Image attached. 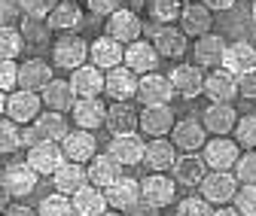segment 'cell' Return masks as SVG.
Returning <instances> with one entry per match:
<instances>
[{
	"label": "cell",
	"mask_w": 256,
	"mask_h": 216,
	"mask_svg": "<svg viewBox=\"0 0 256 216\" xmlns=\"http://www.w3.org/2000/svg\"><path fill=\"white\" fill-rule=\"evenodd\" d=\"M198 189H202V198L208 204H229L235 189H238V180L232 177V171H208L198 183Z\"/></svg>",
	"instance_id": "cell-1"
},
{
	"label": "cell",
	"mask_w": 256,
	"mask_h": 216,
	"mask_svg": "<svg viewBox=\"0 0 256 216\" xmlns=\"http://www.w3.org/2000/svg\"><path fill=\"white\" fill-rule=\"evenodd\" d=\"M134 98L144 104V107H158V104H171L174 101V88L168 82V76L162 73H140L138 76V91Z\"/></svg>",
	"instance_id": "cell-2"
},
{
	"label": "cell",
	"mask_w": 256,
	"mask_h": 216,
	"mask_svg": "<svg viewBox=\"0 0 256 216\" xmlns=\"http://www.w3.org/2000/svg\"><path fill=\"white\" fill-rule=\"evenodd\" d=\"M37 180H40V174L30 171L28 162H16V165H10L4 174H0V186L10 192V198H28L37 189Z\"/></svg>",
	"instance_id": "cell-3"
},
{
	"label": "cell",
	"mask_w": 256,
	"mask_h": 216,
	"mask_svg": "<svg viewBox=\"0 0 256 216\" xmlns=\"http://www.w3.org/2000/svg\"><path fill=\"white\" fill-rule=\"evenodd\" d=\"M107 156L119 168H134V165H140V159H144V137H138V131L113 134V140L107 146Z\"/></svg>",
	"instance_id": "cell-4"
},
{
	"label": "cell",
	"mask_w": 256,
	"mask_h": 216,
	"mask_svg": "<svg viewBox=\"0 0 256 216\" xmlns=\"http://www.w3.org/2000/svg\"><path fill=\"white\" fill-rule=\"evenodd\" d=\"M52 58H55V64L64 67V70H74L80 64H86V58H88V43L80 37V34H64L55 40V49H52Z\"/></svg>",
	"instance_id": "cell-5"
},
{
	"label": "cell",
	"mask_w": 256,
	"mask_h": 216,
	"mask_svg": "<svg viewBox=\"0 0 256 216\" xmlns=\"http://www.w3.org/2000/svg\"><path fill=\"white\" fill-rule=\"evenodd\" d=\"M204 165H208V171H232V165H235V159L241 156V146L235 143V140H229V137H214V140H204Z\"/></svg>",
	"instance_id": "cell-6"
},
{
	"label": "cell",
	"mask_w": 256,
	"mask_h": 216,
	"mask_svg": "<svg viewBox=\"0 0 256 216\" xmlns=\"http://www.w3.org/2000/svg\"><path fill=\"white\" fill-rule=\"evenodd\" d=\"M61 162H64V152H61V143L55 140H37L28 146V165L40 177H52Z\"/></svg>",
	"instance_id": "cell-7"
},
{
	"label": "cell",
	"mask_w": 256,
	"mask_h": 216,
	"mask_svg": "<svg viewBox=\"0 0 256 216\" xmlns=\"http://www.w3.org/2000/svg\"><path fill=\"white\" fill-rule=\"evenodd\" d=\"M177 198V183L165 174H150L146 180H140V201L152 204V207H168Z\"/></svg>",
	"instance_id": "cell-8"
},
{
	"label": "cell",
	"mask_w": 256,
	"mask_h": 216,
	"mask_svg": "<svg viewBox=\"0 0 256 216\" xmlns=\"http://www.w3.org/2000/svg\"><path fill=\"white\" fill-rule=\"evenodd\" d=\"M40 107H43L40 95H37V91H24V88H16L12 95L6 98V104H4L6 116L16 122V125H30V122L37 119Z\"/></svg>",
	"instance_id": "cell-9"
},
{
	"label": "cell",
	"mask_w": 256,
	"mask_h": 216,
	"mask_svg": "<svg viewBox=\"0 0 256 216\" xmlns=\"http://www.w3.org/2000/svg\"><path fill=\"white\" fill-rule=\"evenodd\" d=\"M122 64L132 70V73H152L158 67V52L152 49V43L146 40H132L122 46Z\"/></svg>",
	"instance_id": "cell-10"
},
{
	"label": "cell",
	"mask_w": 256,
	"mask_h": 216,
	"mask_svg": "<svg viewBox=\"0 0 256 216\" xmlns=\"http://www.w3.org/2000/svg\"><path fill=\"white\" fill-rule=\"evenodd\" d=\"M171 143L174 149H183V152H198L208 140V131L198 119H174V125H171Z\"/></svg>",
	"instance_id": "cell-11"
},
{
	"label": "cell",
	"mask_w": 256,
	"mask_h": 216,
	"mask_svg": "<svg viewBox=\"0 0 256 216\" xmlns=\"http://www.w3.org/2000/svg\"><path fill=\"white\" fill-rule=\"evenodd\" d=\"M107 37H113L116 43H132V40H140V15L132 12V9H113L107 15Z\"/></svg>",
	"instance_id": "cell-12"
},
{
	"label": "cell",
	"mask_w": 256,
	"mask_h": 216,
	"mask_svg": "<svg viewBox=\"0 0 256 216\" xmlns=\"http://www.w3.org/2000/svg\"><path fill=\"white\" fill-rule=\"evenodd\" d=\"M104 198H107V207H113V210H132L140 201V180L125 177V174L116 177L104 189Z\"/></svg>",
	"instance_id": "cell-13"
},
{
	"label": "cell",
	"mask_w": 256,
	"mask_h": 216,
	"mask_svg": "<svg viewBox=\"0 0 256 216\" xmlns=\"http://www.w3.org/2000/svg\"><path fill=\"white\" fill-rule=\"evenodd\" d=\"M171 88H174V95L192 101V98H198L202 95V82H204V73L198 64H174L171 76H168Z\"/></svg>",
	"instance_id": "cell-14"
},
{
	"label": "cell",
	"mask_w": 256,
	"mask_h": 216,
	"mask_svg": "<svg viewBox=\"0 0 256 216\" xmlns=\"http://www.w3.org/2000/svg\"><path fill=\"white\" fill-rule=\"evenodd\" d=\"M202 91L214 101V104H232L238 98V85H235V73H229L226 67H216L214 73L204 76Z\"/></svg>",
	"instance_id": "cell-15"
},
{
	"label": "cell",
	"mask_w": 256,
	"mask_h": 216,
	"mask_svg": "<svg viewBox=\"0 0 256 216\" xmlns=\"http://www.w3.org/2000/svg\"><path fill=\"white\" fill-rule=\"evenodd\" d=\"M61 152H64V162H88L94 152H98V143H94V134L92 131H82V128H76V131H68L61 140Z\"/></svg>",
	"instance_id": "cell-16"
},
{
	"label": "cell",
	"mask_w": 256,
	"mask_h": 216,
	"mask_svg": "<svg viewBox=\"0 0 256 216\" xmlns=\"http://www.w3.org/2000/svg\"><path fill=\"white\" fill-rule=\"evenodd\" d=\"M70 88L76 98H101L104 95V70H98L94 64H80L70 73Z\"/></svg>",
	"instance_id": "cell-17"
},
{
	"label": "cell",
	"mask_w": 256,
	"mask_h": 216,
	"mask_svg": "<svg viewBox=\"0 0 256 216\" xmlns=\"http://www.w3.org/2000/svg\"><path fill=\"white\" fill-rule=\"evenodd\" d=\"M138 91V73H132L125 64H116L104 73V95L113 101H132Z\"/></svg>",
	"instance_id": "cell-18"
},
{
	"label": "cell",
	"mask_w": 256,
	"mask_h": 216,
	"mask_svg": "<svg viewBox=\"0 0 256 216\" xmlns=\"http://www.w3.org/2000/svg\"><path fill=\"white\" fill-rule=\"evenodd\" d=\"M174 125V110L171 104H158V107H144V113H138V128L146 137H165Z\"/></svg>",
	"instance_id": "cell-19"
},
{
	"label": "cell",
	"mask_w": 256,
	"mask_h": 216,
	"mask_svg": "<svg viewBox=\"0 0 256 216\" xmlns=\"http://www.w3.org/2000/svg\"><path fill=\"white\" fill-rule=\"evenodd\" d=\"M168 171H171V180L180 183V186H198L202 177L208 174V165L196 152H186V156H174Z\"/></svg>",
	"instance_id": "cell-20"
},
{
	"label": "cell",
	"mask_w": 256,
	"mask_h": 216,
	"mask_svg": "<svg viewBox=\"0 0 256 216\" xmlns=\"http://www.w3.org/2000/svg\"><path fill=\"white\" fill-rule=\"evenodd\" d=\"M49 79H52V64H46L43 58H28L24 64H18V73H16V85L24 91H37V95Z\"/></svg>",
	"instance_id": "cell-21"
},
{
	"label": "cell",
	"mask_w": 256,
	"mask_h": 216,
	"mask_svg": "<svg viewBox=\"0 0 256 216\" xmlns=\"http://www.w3.org/2000/svg\"><path fill=\"white\" fill-rule=\"evenodd\" d=\"M68 113L74 116L76 128H82V131H94V128H101V125H104V113H107V107H104L101 98H76L74 107H70Z\"/></svg>",
	"instance_id": "cell-22"
},
{
	"label": "cell",
	"mask_w": 256,
	"mask_h": 216,
	"mask_svg": "<svg viewBox=\"0 0 256 216\" xmlns=\"http://www.w3.org/2000/svg\"><path fill=\"white\" fill-rule=\"evenodd\" d=\"M174 156H177V149H174L171 140H165V137H152L150 143H144V159H140V165H146L150 174H165V171L171 168Z\"/></svg>",
	"instance_id": "cell-23"
},
{
	"label": "cell",
	"mask_w": 256,
	"mask_h": 216,
	"mask_svg": "<svg viewBox=\"0 0 256 216\" xmlns=\"http://www.w3.org/2000/svg\"><path fill=\"white\" fill-rule=\"evenodd\" d=\"M152 49L158 52V58H183L189 49V37L171 24H162L158 34L152 37Z\"/></svg>",
	"instance_id": "cell-24"
},
{
	"label": "cell",
	"mask_w": 256,
	"mask_h": 216,
	"mask_svg": "<svg viewBox=\"0 0 256 216\" xmlns=\"http://www.w3.org/2000/svg\"><path fill=\"white\" fill-rule=\"evenodd\" d=\"M70 207L76 216H101L107 210V198H104V189L92 186V183H86V186H80L74 195H70Z\"/></svg>",
	"instance_id": "cell-25"
},
{
	"label": "cell",
	"mask_w": 256,
	"mask_h": 216,
	"mask_svg": "<svg viewBox=\"0 0 256 216\" xmlns=\"http://www.w3.org/2000/svg\"><path fill=\"white\" fill-rule=\"evenodd\" d=\"M222 52H226V40H222L220 34H202L196 37V46H192V55H196V64L204 67H220L222 64Z\"/></svg>",
	"instance_id": "cell-26"
},
{
	"label": "cell",
	"mask_w": 256,
	"mask_h": 216,
	"mask_svg": "<svg viewBox=\"0 0 256 216\" xmlns=\"http://www.w3.org/2000/svg\"><path fill=\"white\" fill-rule=\"evenodd\" d=\"M104 125L110 134L138 131V110L132 107V101H113V107H107L104 113Z\"/></svg>",
	"instance_id": "cell-27"
},
{
	"label": "cell",
	"mask_w": 256,
	"mask_h": 216,
	"mask_svg": "<svg viewBox=\"0 0 256 216\" xmlns=\"http://www.w3.org/2000/svg\"><path fill=\"white\" fill-rule=\"evenodd\" d=\"M40 101H43V107H49V110H55V113H68V110L74 107L76 95H74V88H70L68 79H55V76H52V79L43 85V91H40Z\"/></svg>",
	"instance_id": "cell-28"
},
{
	"label": "cell",
	"mask_w": 256,
	"mask_h": 216,
	"mask_svg": "<svg viewBox=\"0 0 256 216\" xmlns=\"http://www.w3.org/2000/svg\"><path fill=\"white\" fill-rule=\"evenodd\" d=\"M214 24V12L204 6V3H186L183 12H180V30L186 37H202L208 34Z\"/></svg>",
	"instance_id": "cell-29"
},
{
	"label": "cell",
	"mask_w": 256,
	"mask_h": 216,
	"mask_svg": "<svg viewBox=\"0 0 256 216\" xmlns=\"http://www.w3.org/2000/svg\"><path fill=\"white\" fill-rule=\"evenodd\" d=\"M86 177L92 186H98V189H107L110 183L116 177H122V168L107 156V152H94V156L88 159V168H86Z\"/></svg>",
	"instance_id": "cell-30"
},
{
	"label": "cell",
	"mask_w": 256,
	"mask_h": 216,
	"mask_svg": "<svg viewBox=\"0 0 256 216\" xmlns=\"http://www.w3.org/2000/svg\"><path fill=\"white\" fill-rule=\"evenodd\" d=\"M30 131H34V140H61L64 134H68V119H64V113H37V119L30 122Z\"/></svg>",
	"instance_id": "cell-31"
},
{
	"label": "cell",
	"mask_w": 256,
	"mask_h": 216,
	"mask_svg": "<svg viewBox=\"0 0 256 216\" xmlns=\"http://www.w3.org/2000/svg\"><path fill=\"white\" fill-rule=\"evenodd\" d=\"M235 119H238V110L232 104H210L202 116V125H204V131L220 137V134H229L235 128Z\"/></svg>",
	"instance_id": "cell-32"
},
{
	"label": "cell",
	"mask_w": 256,
	"mask_h": 216,
	"mask_svg": "<svg viewBox=\"0 0 256 216\" xmlns=\"http://www.w3.org/2000/svg\"><path fill=\"white\" fill-rule=\"evenodd\" d=\"M222 64H226L229 73H247V70H256V49L244 40L238 43H229L226 52H222Z\"/></svg>",
	"instance_id": "cell-33"
},
{
	"label": "cell",
	"mask_w": 256,
	"mask_h": 216,
	"mask_svg": "<svg viewBox=\"0 0 256 216\" xmlns=\"http://www.w3.org/2000/svg\"><path fill=\"white\" fill-rule=\"evenodd\" d=\"M46 24L52 27V30H76L80 24H82V9H80V3H74V0H55V6L49 9V15H46Z\"/></svg>",
	"instance_id": "cell-34"
},
{
	"label": "cell",
	"mask_w": 256,
	"mask_h": 216,
	"mask_svg": "<svg viewBox=\"0 0 256 216\" xmlns=\"http://www.w3.org/2000/svg\"><path fill=\"white\" fill-rule=\"evenodd\" d=\"M88 58L98 70H110V67L122 64V43H116L113 37H98L88 46Z\"/></svg>",
	"instance_id": "cell-35"
},
{
	"label": "cell",
	"mask_w": 256,
	"mask_h": 216,
	"mask_svg": "<svg viewBox=\"0 0 256 216\" xmlns=\"http://www.w3.org/2000/svg\"><path fill=\"white\" fill-rule=\"evenodd\" d=\"M52 177H55V192H61V195H74L80 186H86V183H88L86 168L80 162H61Z\"/></svg>",
	"instance_id": "cell-36"
},
{
	"label": "cell",
	"mask_w": 256,
	"mask_h": 216,
	"mask_svg": "<svg viewBox=\"0 0 256 216\" xmlns=\"http://www.w3.org/2000/svg\"><path fill=\"white\" fill-rule=\"evenodd\" d=\"M22 40H30L34 46H46L49 37H52V27L46 24V18H34V15H24L22 18V27H18Z\"/></svg>",
	"instance_id": "cell-37"
},
{
	"label": "cell",
	"mask_w": 256,
	"mask_h": 216,
	"mask_svg": "<svg viewBox=\"0 0 256 216\" xmlns=\"http://www.w3.org/2000/svg\"><path fill=\"white\" fill-rule=\"evenodd\" d=\"M24 49L18 27H0V61H16Z\"/></svg>",
	"instance_id": "cell-38"
},
{
	"label": "cell",
	"mask_w": 256,
	"mask_h": 216,
	"mask_svg": "<svg viewBox=\"0 0 256 216\" xmlns=\"http://www.w3.org/2000/svg\"><path fill=\"white\" fill-rule=\"evenodd\" d=\"M183 6H186V0H152V3H150V12H152V18H156L158 24H171V21L180 18Z\"/></svg>",
	"instance_id": "cell-39"
},
{
	"label": "cell",
	"mask_w": 256,
	"mask_h": 216,
	"mask_svg": "<svg viewBox=\"0 0 256 216\" xmlns=\"http://www.w3.org/2000/svg\"><path fill=\"white\" fill-rule=\"evenodd\" d=\"M232 131H235V143H238L241 149H253V146H256V116H253V113L238 116Z\"/></svg>",
	"instance_id": "cell-40"
},
{
	"label": "cell",
	"mask_w": 256,
	"mask_h": 216,
	"mask_svg": "<svg viewBox=\"0 0 256 216\" xmlns=\"http://www.w3.org/2000/svg\"><path fill=\"white\" fill-rule=\"evenodd\" d=\"M232 207L241 216H256V186L253 183H238V189L232 195Z\"/></svg>",
	"instance_id": "cell-41"
},
{
	"label": "cell",
	"mask_w": 256,
	"mask_h": 216,
	"mask_svg": "<svg viewBox=\"0 0 256 216\" xmlns=\"http://www.w3.org/2000/svg\"><path fill=\"white\" fill-rule=\"evenodd\" d=\"M37 210H40L37 216H74V207H70V195H61V192H55V195L43 198Z\"/></svg>",
	"instance_id": "cell-42"
},
{
	"label": "cell",
	"mask_w": 256,
	"mask_h": 216,
	"mask_svg": "<svg viewBox=\"0 0 256 216\" xmlns=\"http://www.w3.org/2000/svg\"><path fill=\"white\" fill-rule=\"evenodd\" d=\"M232 177H235L238 183H256V152H253V149H247L244 156L235 159Z\"/></svg>",
	"instance_id": "cell-43"
},
{
	"label": "cell",
	"mask_w": 256,
	"mask_h": 216,
	"mask_svg": "<svg viewBox=\"0 0 256 216\" xmlns=\"http://www.w3.org/2000/svg\"><path fill=\"white\" fill-rule=\"evenodd\" d=\"M18 125L12 119H0V152H16V149H22V143H18Z\"/></svg>",
	"instance_id": "cell-44"
},
{
	"label": "cell",
	"mask_w": 256,
	"mask_h": 216,
	"mask_svg": "<svg viewBox=\"0 0 256 216\" xmlns=\"http://www.w3.org/2000/svg\"><path fill=\"white\" fill-rule=\"evenodd\" d=\"M214 204H208L202 195H192V198H183L177 204V216H210Z\"/></svg>",
	"instance_id": "cell-45"
},
{
	"label": "cell",
	"mask_w": 256,
	"mask_h": 216,
	"mask_svg": "<svg viewBox=\"0 0 256 216\" xmlns=\"http://www.w3.org/2000/svg\"><path fill=\"white\" fill-rule=\"evenodd\" d=\"M18 6L24 15H34V18H46L49 9L55 6V0H18Z\"/></svg>",
	"instance_id": "cell-46"
},
{
	"label": "cell",
	"mask_w": 256,
	"mask_h": 216,
	"mask_svg": "<svg viewBox=\"0 0 256 216\" xmlns=\"http://www.w3.org/2000/svg\"><path fill=\"white\" fill-rule=\"evenodd\" d=\"M235 85H238V95L253 101L256 98V70H247V73H238L235 76Z\"/></svg>",
	"instance_id": "cell-47"
},
{
	"label": "cell",
	"mask_w": 256,
	"mask_h": 216,
	"mask_svg": "<svg viewBox=\"0 0 256 216\" xmlns=\"http://www.w3.org/2000/svg\"><path fill=\"white\" fill-rule=\"evenodd\" d=\"M16 73H18L16 61H0V91L4 95H6V88H16Z\"/></svg>",
	"instance_id": "cell-48"
},
{
	"label": "cell",
	"mask_w": 256,
	"mask_h": 216,
	"mask_svg": "<svg viewBox=\"0 0 256 216\" xmlns=\"http://www.w3.org/2000/svg\"><path fill=\"white\" fill-rule=\"evenodd\" d=\"M122 6V0H88V9L92 15H110L113 9Z\"/></svg>",
	"instance_id": "cell-49"
},
{
	"label": "cell",
	"mask_w": 256,
	"mask_h": 216,
	"mask_svg": "<svg viewBox=\"0 0 256 216\" xmlns=\"http://www.w3.org/2000/svg\"><path fill=\"white\" fill-rule=\"evenodd\" d=\"M128 216H162V210H158V207H152V204H144V201H138L132 210H128Z\"/></svg>",
	"instance_id": "cell-50"
},
{
	"label": "cell",
	"mask_w": 256,
	"mask_h": 216,
	"mask_svg": "<svg viewBox=\"0 0 256 216\" xmlns=\"http://www.w3.org/2000/svg\"><path fill=\"white\" fill-rule=\"evenodd\" d=\"M202 3H204L210 12H226V9L235 6V0H202Z\"/></svg>",
	"instance_id": "cell-51"
},
{
	"label": "cell",
	"mask_w": 256,
	"mask_h": 216,
	"mask_svg": "<svg viewBox=\"0 0 256 216\" xmlns=\"http://www.w3.org/2000/svg\"><path fill=\"white\" fill-rule=\"evenodd\" d=\"M4 216H37V210H30L28 204H10L4 210Z\"/></svg>",
	"instance_id": "cell-52"
},
{
	"label": "cell",
	"mask_w": 256,
	"mask_h": 216,
	"mask_svg": "<svg viewBox=\"0 0 256 216\" xmlns=\"http://www.w3.org/2000/svg\"><path fill=\"white\" fill-rule=\"evenodd\" d=\"M158 27H162V24H158L156 18H150V21H140V34H146V37L152 40V37L158 34Z\"/></svg>",
	"instance_id": "cell-53"
},
{
	"label": "cell",
	"mask_w": 256,
	"mask_h": 216,
	"mask_svg": "<svg viewBox=\"0 0 256 216\" xmlns=\"http://www.w3.org/2000/svg\"><path fill=\"white\" fill-rule=\"evenodd\" d=\"M144 3H146V0H122V6H125V9H132V12H140Z\"/></svg>",
	"instance_id": "cell-54"
},
{
	"label": "cell",
	"mask_w": 256,
	"mask_h": 216,
	"mask_svg": "<svg viewBox=\"0 0 256 216\" xmlns=\"http://www.w3.org/2000/svg\"><path fill=\"white\" fill-rule=\"evenodd\" d=\"M210 216H241L235 207H226V204H222V210H210Z\"/></svg>",
	"instance_id": "cell-55"
},
{
	"label": "cell",
	"mask_w": 256,
	"mask_h": 216,
	"mask_svg": "<svg viewBox=\"0 0 256 216\" xmlns=\"http://www.w3.org/2000/svg\"><path fill=\"white\" fill-rule=\"evenodd\" d=\"M6 207H10V192H6L4 186H0V213H4Z\"/></svg>",
	"instance_id": "cell-56"
},
{
	"label": "cell",
	"mask_w": 256,
	"mask_h": 216,
	"mask_svg": "<svg viewBox=\"0 0 256 216\" xmlns=\"http://www.w3.org/2000/svg\"><path fill=\"white\" fill-rule=\"evenodd\" d=\"M101 216H125V213H122V210H104Z\"/></svg>",
	"instance_id": "cell-57"
},
{
	"label": "cell",
	"mask_w": 256,
	"mask_h": 216,
	"mask_svg": "<svg viewBox=\"0 0 256 216\" xmlns=\"http://www.w3.org/2000/svg\"><path fill=\"white\" fill-rule=\"evenodd\" d=\"M4 104H6V95H4V91H0V113H4Z\"/></svg>",
	"instance_id": "cell-58"
}]
</instances>
